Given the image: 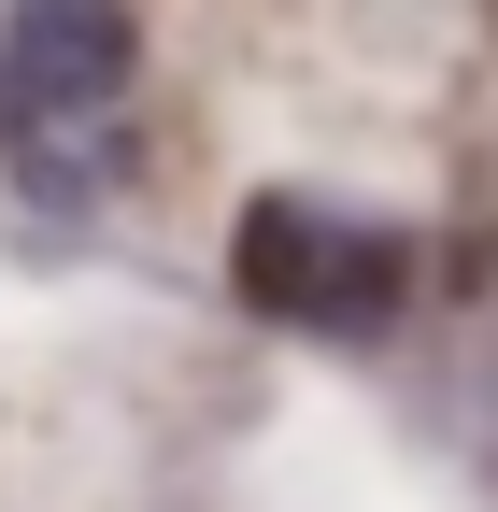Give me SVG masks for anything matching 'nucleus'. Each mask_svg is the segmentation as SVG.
Returning <instances> with one entry per match:
<instances>
[{"instance_id": "nucleus-1", "label": "nucleus", "mask_w": 498, "mask_h": 512, "mask_svg": "<svg viewBox=\"0 0 498 512\" xmlns=\"http://www.w3.org/2000/svg\"><path fill=\"white\" fill-rule=\"evenodd\" d=\"M143 15L129 0H15L0 15V171L29 200H86L129 171Z\"/></svg>"}, {"instance_id": "nucleus-2", "label": "nucleus", "mask_w": 498, "mask_h": 512, "mask_svg": "<svg viewBox=\"0 0 498 512\" xmlns=\"http://www.w3.org/2000/svg\"><path fill=\"white\" fill-rule=\"evenodd\" d=\"M228 299L271 313V328H299V342H385L399 299H413V242L342 214V200H285L271 185V200H242V228H228Z\"/></svg>"}]
</instances>
